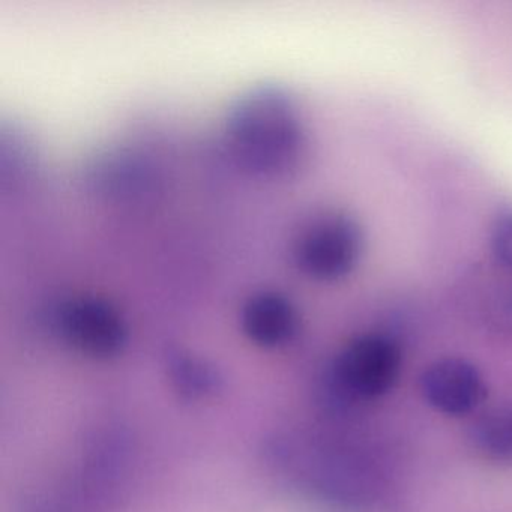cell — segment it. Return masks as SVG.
<instances>
[{"instance_id":"6da1fadb","label":"cell","mask_w":512,"mask_h":512,"mask_svg":"<svg viewBox=\"0 0 512 512\" xmlns=\"http://www.w3.org/2000/svg\"><path fill=\"white\" fill-rule=\"evenodd\" d=\"M223 145L233 166L262 182L295 179L308 158V133L298 101L280 86L242 95L226 116Z\"/></svg>"},{"instance_id":"ba28073f","label":"cell","mask_w":512,"mask_h":512,"mask_svg":"<svg viewBox=\"0 0 512 512\" xmlns=\"http://www.w3.org/2000/svg\"><path fill=\"white\" fill-rule=\"evenodd\" d=\"M491 250L497 265L512 275V211L505 212L494 221Z\"/></svg>"},{"instance_id":"5b68a950","label":"cell","mask_w":512,"mask_h":512,"mask_svg":"<svg viewBox=\"0 0 512 512\" xmlns=\"http://www.w3.org/2000/svg\"><path fill=\"white\" fill-rule=\"evenodd\" d=\"M421 391L430 406L451 416L478 409L487 394L478 368L460 358L440 359L430 365L422 374Z\"/></svg>"},{"instance_id":"3957f363","label":"cell","mask_w":512,"mask_h":512,"mask_svg":"<svg viewBox=\"0 0 512 512\" xmlns=\"http://www.w3.org/2000/svg\"><path fill=\"white\" fill-rule=\"evenodd\" d=\"M401 364L397 341L386 335H362L335 359V386L347 397L374 400L394 389Z\"/></svg>"},{"instance_id":"52a82bcc","label":"cell","mask_w":512,"mask_h":512,"mask_svg":"<svg viewBox=\"0 0 512 512\" xmlns=\"http://www.w3.org/2000/svg\"><path fill=\"white\" fill-rule=\"evenodd\" d=\"M472 440L476 448L494 460H512V407L496 409L475 422Z\"/></svg>"},{"instance_id":"8992f818","label":"cell","mask_w":512,"mask_h":512,"mask_svg":"<svg viewBox=\"0 0 512 512\" xmlns=\"http://www.w3.org/2000/svg\"><path fill=\"white\" fill-rule=\"evenodd\" d=\"M242 332L257 346L277 347L298 334L299 316L284 293L263 289L251 293L239 311Z\"/></svg>"},{"instance_id":"277c9868","label":"cell","mask_w":512,"mask_h":512,"mask_svg":"<svg viewBox=\"0 0 512 512\" xmlns=\"http://www.w3.org/2000/svg\"><path fill=\"white\" fill-rule=\"evenodd\" d=\"M50 320L70 346L86 355H112L127 338L124 320L115 305L89 293L56 302Z\"/></svg>"},{"instance_id":"7a4b0ae2","label":"cell","mask_w":512,"mask_h":512,"mask_svg":"<svg viewBox=\"0 0 512 512\" xmlns=\"http://www.w3.org/2000/svg\"><path fill=\"white\" fill-rule=\"evenodd\" d=\"M364 251L361 224L341 209H319L299 221L290 242V257L299 274L317 283L349 277Z\"/></svg>"}]
</instances>
